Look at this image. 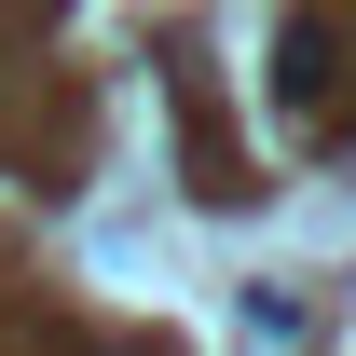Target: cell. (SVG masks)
<instances>
[{
    "instance_id": "cell-1",
    "label": "cell",
    "mask_w": 356,
    "mask_h": 356,
    "mask_svg": "<svg viewBox=\"0 0 356 356\" xmlns=\"http://www.w3.org/2000/svg\"><path fill=\"white\" fill-rule=\"evenodd\" d=\"M329 83H343V28H315V14H288V28H274V96H288V110H315Z\"/></svg>"
}]
</instances>
